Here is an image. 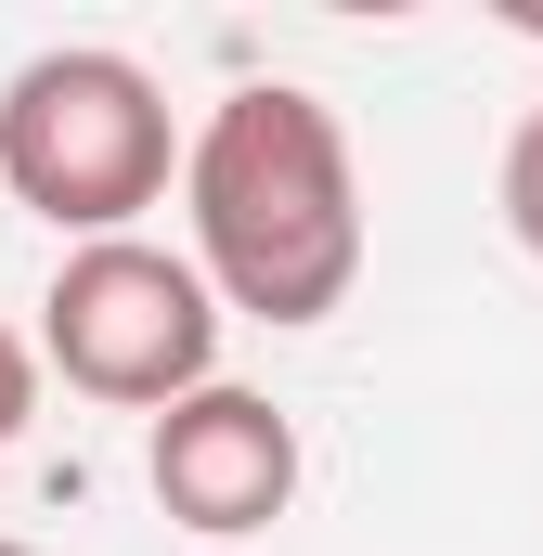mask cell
I'll list each match as a JSON object with an SVG mask.
<instances>
[{
    "instance_id": "7",
    "label": "cell",
    "mask_w": 543,
    "mask_h": 556,
    "mask_svg": "<svg viewBox=\"0 0 543 556\" xmlns=\"http://www.w3.org/2000/svg\"><path fill=\"white\" fill-rule=\"evenodd\" d=\"M0 556H39V544H13V531H0Z\"/></svg>"
},
{
    "instance_id": "1",
    "label": "cell",
    "mask_w": 543,
    "mask_h": 556,
    "mask_svg": "<svg viewBox=\"0 0 543 556\" xmlns=\"http://www.w3.org/2000/svg\"><path fill=\"white\" fill-rule=\"evenodd\" d=\"M181 220H194V273L247 324H324L363 285V181L350 130L324 91L247 78L207 104V130L181 142Z\"/></svg>"
},
{
    "instance_id": "5",
    "label": "cell",
    "mask_w": 543,
    "mask_h": 556,
    "mask_svg": "<svg viewBox=\"0 0 543 556\" xmlns=\"http://www.w3.org/2000/svg\"><path fill=\"white\" fill-rule=\"evenodd\" d=\"M505 233L543 260V104L518 117V142H505Z\"/></svg>"
},
{
    "instance_id": "2",
    "label": "cell",
    "mask_w": 543,
    "mask_h": 556,
    "mask_svg": "<svg viewBox=\"0 0 543 556\" xmlns=\"http://www.w3.org/2000/svg\"><path fill=\"white\" fill-rule=\"evenodd\" d=\"M168 168H181V130H168V91L130 52L65 39V52H26L0 78V194L39 207L52 233H78V247L130 233L168 194Z\"/></svg>"
},
{
    "instance_id": "6",
    "label": "cell",
    "mask_w": 543,
    "mask_h": 556,
    "mask_svg": "<svg viewBox=\"0 0 543 556\" xmlns=\"http://www.w3.org/2000/svg\"><path fill=\"white\" fill-rule=\"evenodd\" d=\"M26 415H39V350H26V337L0 324V453L26 440Z\"/></svg>"
},
{
    "instance_id": "4",
    "label": "cell",
    "mask_w": 543,
    "mask_h": 556,
    "mask_svg": "<svg viewBox=\"0 0 543 556\" xmlns=\"http://www.w3.org/2000/svg\"><path fill=\"white\" fill-rule=\"evenodd\" d=\"M142 479H155V505H168L181 531L247 544V531H272V518L298 505V427H285V402L207 376L194 402H168V415L142 427Z\"/></svg>"
},
{
    "instance_id": "3",
    "label": "cell",
    "mask_w": 543,
    "mask_h": 556,
    "mask_svg": "<svg viewBox=\"0 0 543 556\" xmlns=\"http://www.w3.org/2000/svg\"><path fill=\"white\" fill-rule=\"evenodd\" d=\"M39 363L78 389V402H117V415H168L220 376V298L194 260L104 233V247H65V273L39 298Z\"/></svg>"
}]
</instances>
